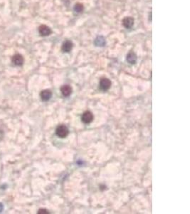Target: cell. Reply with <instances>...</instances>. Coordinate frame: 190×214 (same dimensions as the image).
<instances>
[{"label": "cell", "instance_id": "obj_1", "mask_svg": "<svg viewBox=\"0 0 190 214\" xmlns=\"http://www.w3.org/2000/svg\"><path fill=\"white\" fill-rule=\"evenodd\" d=\"M56 133L60 138H65L69 134V129L65 125H60L56 128Z\"/></svg>", "mask_w": 190, "mask_h": 214}, {"label": "cell", "instance_id": "obj_2", "mask_svg": "<svg viewBox=\"0 0 190 214\" xmlns=\"http://www.w3.org/2000/svg\"><path fill=\"white\" fill-rule=\"evenodd\" d=\"M82 121L85 123H90L93 120V114H92L91 112L87 111V112H84L82 115L81 117Z\"/></svg>", "mask_w": 190, "mask_h": 214}, {"label": "cell", "instance_id": "obj_3", "mask_svg": "<svg viewBox=\"0 0 190 214\" xmlns=\"http://www.w3.org/2000/svg\"><path fill=\"white\" fill-rule=\"evenodd\" d=\"M111 86V81L110 79H107V78H103L100 80V87L103 91H106L108 90Z\"/></svg>", "mask_w": 190, "mask_h": 214}, {"label": "cell", "instance_id": "obj_4", "mask_svg": "<svg viewBox=\"0 0 190 214\" xmlns=\"http://www.w3.org/2000/svg\"><path fill=\"white\" fill-rule=\"evenodd\" d=\"M39 32L42 36H46L51 34V29L46 25H41L39 28Z\"/></svg>", "mask_w": 190, "mask_h": 214}, {"label": "cell", "instance_id": "obj_5", "mask_svg": "<svg viewBox=\"0 0 190 214\" xmlns=\"http://www.w3.org/2000/svg\"><path fill=\"white\" fill-rule=\"evenodd\" d=\"M12 62L16 66H22L24 63V58L19 54L14 55L12 59Z\"/></svg>", "mask_w": 190, "mask_h": 214}, {"label": "cell", "instance_id": "obj_6", "mask_svg": "<svg viewBox=\"0 0 190 214\" xmlns=\"http://www.w3.org/2000/svg\"><path fill=\"white\" fill-rule=\"evenodd\" d=\"M123 26H125V28L127 29L131 28L134 24V19L133 18L131 17V16L125 17V19L123 20Z\"/></svg>", "mask_w": 190, "mask_h": 214}, {"label": "cell", "instance_id": "obj_7", "mask_svg": "<svg viewBox=\"0 0 190 214\" xmlns=\"http://www.w3.org/2000/svg\"><path fill=\"white\" fill-rule=\"evenodd\" d=\"M72 47H73V43L71 41H66L62 44L61 49L63 52H69L72 49Z\"/></svg>", "mask_w": 190, "mask_h": 214}, {"label": "cell", "instance_id": "obj_8", "mask_svg": "<svg viewBox=\"0 0 190 214\" xmlns=\"http://www.w3.org/2000/svg\"><path fill=\"white\" fill-rule=\"evenodd\" d=\"M41 98L44 102H46V101H49L50 99L51 96H52V93L50 90H44L41 92Z\"/></svg>", "mask_w": 190, "mask_h": 214}, {"label": "cell", "instance_id": "obj_9", "mask_svg": "<svg viewBox=\"0 0 190 214\" xmlns=\"http://www.w3.org/2000/svg\"><path fill=\"white\" fill-rule=\"evenodd\" d=\"M61 91L64 96H69L72 92V88L69 85H63L61 88Z\"/></svg>", "mask_w": 190, "mask_h": 214}, {"label": "cell", "instance_id": "obj_10", "mask_svg": "<svg viewBox=\"0 0 190 214\" xmlns=\"http://www.w3.org/2000/svg\"><path fill=\"white\" fill-rule=\"evenodd\" d=\"M127 61L131 64H135L136 61H137V56H136L134 52H130L127 55Z\"/></svg>", "mask_w": 190, "mask_h": 214}, {"label": "cell", "instance_id": "obj_11", "mask_svg": "<svg viewBox=\"0 0 190 214\" xmlns=\"http://www.w3.org/2000/svg\"><path fill=\"white\" fill-rule=\"evenodd\" d=\"M95 44L96 46L103 47L105 44V40L102 36H99L95 40Z\"/></svg>", "mask_w": 190, "mask_h": 214}, {"label": "cell", "instance_id": "obj_12", "mask_svg": "<svg viewBox=\"0 0 190 214\" xmlns=\"http://www.w3.org/2000/svg\"><path fill=\"white\" fill-rule=\"evenodd\" d=\"M74 10H75V12H78V13L82 12L83 11V6L82 4L77 3L76 5H75V6H74Z\"/></svg>", "mask_w": 190, "mask_h": 214}, {"label": "cell", "instance_id": "obj_13", "mask_svg": "<svg viewBox=\"0 0 190 214\" xmlns=\"http://www.w3.org/2000/svg\"><path fill=\"white\" fill-rule=\"evenodd\" d=\"M38 213H49V212L45 209H40Z\"/></svg>", "mask_w": 190, "mask_h": 214}]
</instances>
